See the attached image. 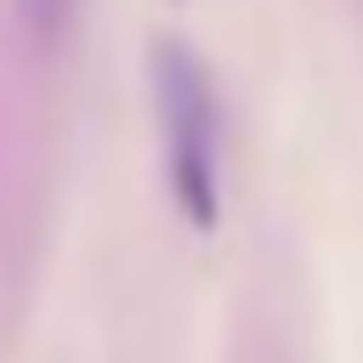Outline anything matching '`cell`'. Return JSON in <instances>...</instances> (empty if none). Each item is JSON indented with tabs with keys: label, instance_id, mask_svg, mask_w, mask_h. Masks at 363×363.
Listing matches in <instances>:
<instances>
[{
	"label": "cell",
	"instance_id": "1",
	"mask_svg": "<svg viewBox=\"0 0 363 363\" xmlns=\"http://www.w3.org/2000/svg\"><path fill=\"white\" fill-rule=\"evenodd\" d=\"M148 89H156V134H163V178L193 230H216L223 216V111L216 82L193 60V45H156L148 52Z\"/></svg>",
	"mask_w": 363,
	"mask_h": 363
},
{
	"label": "cell",
	"instance_id": "2",
	"mask_svg": "<svg viewBox=\"0 0 363 363\" xmlns=\"http://www.w3.org/2000/svg\"><path fill=\"white\" fill-rule=\"evenodd\" d=\"M67 8H74V0H30V23H38V30H60Z\"/></svg>",
	"mask_w": 363,
	"mask_h": 363
}]
</instances>
